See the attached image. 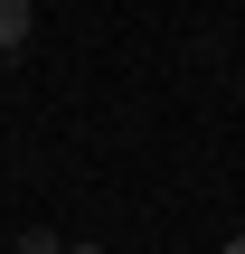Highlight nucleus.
Listing matches in <instances>:
<instances>
[{
    "mask_svg": "<svg viewBox=\"0 0 245 254\" xmlns=\"http://www.w3.org/2000/svg\"><path fill=\"white\" fill-rule=\"evenodd\" d=\"M28 28H38V9H28V0H0V57H19Z\"/></svg>",
    "mask_w": 245,
    "mask_h": 254,
    "instance_id": "obj_1",
    "label": "nucleus"
},
{
    "mask_svg": "<svg viewBox=\"0 0 245 254\" xmlns=\"http://www.w3.org/2000/svg\"><path fill=\"white\" fill-rule=\"evenodd\" d=\"M19 254H66V236H47V226H28V236H19Z\"/></svg>",
    "mask_w": 245,
    "mask_h": 254,
    "instance_id": "obj_2",
    "label": "nucleus"
},
{
    "mask_svg": "<svg viewBox=\"0 0 245 254\" xmlns=\"http://www.w3.org/2000/svg\"><path fill=\"white\" fill-rule=\"evenodd\" d=\"M217 254H245V236H227V245H217Z\"/></svg>",
    "mask_w": 245,
    "mask_h": 254,
    "instance_id": "obj_3",
    "label": "nucleus"
},
{
    "mask_svg": "<svg viewBox=\"0 0 245 254\" xmlns=\"http://www.w3.org/2000/svg\"><path fill=\"white\" fill-rule=\"evenodd\" d=\"M66 254H104V245H66Z\"/></svg>",
    "mask_w": 245,
    "mask_h": 254,
    "instance_id": "obj_4",
    "label": "nucleus"
}]
</instances>
